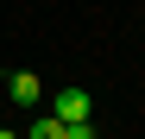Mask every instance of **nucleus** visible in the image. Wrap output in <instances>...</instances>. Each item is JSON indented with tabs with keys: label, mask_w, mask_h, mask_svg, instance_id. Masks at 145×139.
<instances>
[{
	"label": "nucleus",
	"mask_w": 145,
	"mask_h": 139,
	"mask_svg": "<svg viewBox=\"0 0 145 139\" xmlns=\"http://www.w3.org/2000/svg\"><path fill=\"white\" fill-rule=\"evenodd\" d=\"M51 114L63 127L69 120H88V114H95V95H88V89H57V95H51Z\"/></svg>",
	"instance_id": "nucleus-1"
},
{
	"label": "nucleus",
	"mask_w": 145,
	"mask_h": 139,
	"mask_svg": "<svg viewBox=\"0 0 145 139\" xmlns=\"http://www.w3.org/2000/svg\"><path fill=\"white\" fill-rule=\"evenodd\" d=\"M7 95H13L19 108H38V101H44V82L32 76V70H13V76H7Z\"/></svg>",
	"instance_id": "nucleus-2"
},
{
	"label": "nucleus",
	"mask_w": 145,
	"mask_h": 139,
	"mask_svg": "<svg viewBox=\"0 0 145 139\" xmlns=\"http://www.w3.org/2000/svg\"><path fill=\"white\" fill-rule=\"evenodd\" d=\"M25 139H63V120L57 114H38V120L25 127Z\"/></svg>",
	"instance_id": "nucleus-3"
},
{
	"label": "nucleus",
	"mask_w": 145,
	"mask_h": 139,
	"mask_svg": "<svg viewBox=\"0 0 145 139\" xmlns=\"http://www.w3.org/2000/svg\"><path fill=\"white\" fill-rule=\"evenodd\" d=\"M63 139H101V133H95V120H69V127H63Z\"/></svg>",
	"instance_id": "nucleus-4"
},
{
	"label": "nucleus",
	"mask_w": 145,
	"mask_h": 139,
	"mask_svg": "<svg viewBox=\"0 0 145 139\" xmlns=\"http://www.w3.org/2000/svg\"><path fill=\"white\" fill-rule=\"evenodd\" d=\"M0 139H19V133H13V127H0Z\"/></svg>",
	"instance_id": "nucleus-5"
}]
</instances>
